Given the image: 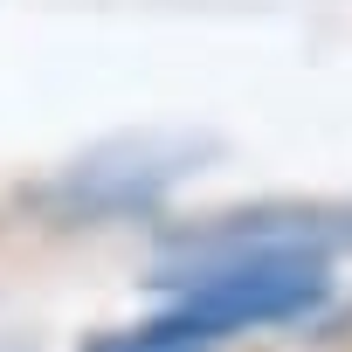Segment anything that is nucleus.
I'll return each instance as SVG.
<instances>
[{
  "mask_svg": "<svg viewBox=\"0 0 352 352\" xmlns=\"http://www.w3.org/2000/svg\"><path fill=\"white\" fill-rule=\"evenodd\" d=\"M152 283L180 290L173 311H159L152 324L104 338L90 352H201L228 331L290 324L331 297L324 256H201V263H159Z\"/></svg>",
  "mask_w": 352,
  "mask_h": 352,
  "instance_id": "obj_1",
  "label": "nucleus"
},
{
  "mask_svg": "<svg viewBox=\"0 0 352 352\" xmlns=\"http://www.w3.org/2000/svg\"><path fill=\"white\" fill-rule=\"evenodd\" d=\"M214 152L208 131H118L90 152H76L56 180L42 187V201L69 221H111V214H145L159 208L187 173Z\"/></svg>",
  "mask_w": 352,
  "mask_h": 352,
  "instance_id": "obj_2",
  "label": "nucleus"
}]
</instances>
